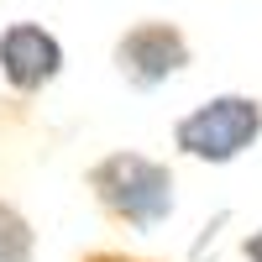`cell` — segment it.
<instances>
[{
  "mask_svg": "<svg viewBox=\"0 0 262 262\" xmlns=\"http://www.w3.org/2000/svg\"><path fill=\"white\" fill-rule=\"evenodd\" d=\"M90 184L100 194V205L131 221L137 231H152L173 215V173L142 158V152H111L105 163L90 168Z\"/></svg>",
  "mask_w": 262,
  "mask_h": 262,
  "instance_id": "cell-1",
  "label": "cell"
},
{
  "mask_svg": "<svg viewBox=\"0 0 262 262\" xmlns=\"http://www.w3.org/2000/svg\"><path fill=\"white\" fill-rule=\"evenodd\" d=\"M262 137V100L257 95H215L194 105L173 126V147L200 163H231Z\"/></svg>",
  "mask_w": 262,
  "mask_h": 262,
  "instance_id": "cell-2",
  "label": "cell"
},
{
  "mask_svg": "<svg viewBox=\"0 0 262 262\" xmlns=\"http://www.w3.org/2000/svg\"><path fill=\"white\" fill-rule=\"evenodd\" d=\"M189 63V37L173 27V21H142L116 42V69L137 84V90H152V84L173 79Z\"/></svg>",
  "mask_w": 262,
  "mask_h": 262,
  "instance_id": "cell-3",
  "label": "cell"
},
{
  "mask_svg": "<svg viewBox=\"0 0 262 262\" xmlns=\"http://www.w3.org/2000/svg\"><path fill=\"white\" fill-rule=\"evenodd\" d=\"M0 74L16 95H37L63 74V48L48 27L37 21H11L0 32Z\"/></svg>",
  "mask_w": 262,
  "mask_h": 262,
  "instance_id": "cell-4",
  "label": "cell"
},
{
  "mask_svg": "<svg viewBox=\"0 0 262 262\" xmlns=\"http://www.w3.org/2000/svg\"><path fill=\"white\" fill-rule=\"evenodd\" d=\"M0 262H32V226L11 205H0Z\"/></svg>",
  "mask_w": 262,
  "mask_h": 262,
  "instance_id": "cell-5",
  "label": "cell"
},
{
  "mask_svg": "<svg viewBox=\"0 0 262 262\" xmlns=\"http://www.w3.org/2000/svg\"><path fill=\"white\" fill-rule=\"evenodd\" d=\"M242 257H247V262H262V231H252L247 242H242Z\"/></svg>",
  "mask_w": 262,
  "mask_h": 262,
  "instance_id": "cell-6",
  "label": "cell"
},
{
  "mask_svg": "<svg viewBox=\"0 0 262 262\" xmlns=\"http://www.w3.org/2000/svg\"><path fill=\"white\" fill-rule=\"evenodd\" d=\"M90 262H126V257H90Z\"/></svg>",
  "mask_w": 262,
  "mask_h": 262,
  "instance_id": "cell-7",
  "label": "cell"
}]
</instances>
